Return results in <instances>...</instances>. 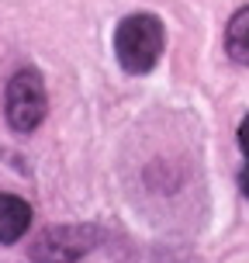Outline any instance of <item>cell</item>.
<instances>
[{"label": "cell", "mask_w": 249, "mask_h": 263, "mask_svg": "<svg viewBox=\"0 0 249 263\" xmlns=\"http://www.w3.org/2000/svg\"><path fill=\"white\" fill-rule=\"evenodd\" d=\"M114 55L125 73H152L163 55V25L152 14H128L114 28Z\"/></svg>", "instance_id": "cell-1"}, {"label": "cell", "mask_w": 249, "mask_h": 263, "mask_svg": "<svg viewBox=\"0 0 249 263\" xmlns=\"http://www.w3.org/2000/svg\"><path fill=\"white\" fill-rule=\"evenodd\" d=\"M4 115L14 132H35L45 118V83L35 69H17L4 90Z\"/></svg>", "instance_id": "cell-2"}, {"label": "cell", "mask_w": 249, "mask_h": 263, "mask_svg": "<svg viewBox=\"0 0 249 263\" xmlns=\"http://www.w3.org/2000/svg\"><path fill=\"white\" fill-rule=\"evenodd\" d=\"M101 239H104V232L97 225H52L35 239L31 260L35 263H76Z\"/></svg>", "instance_id": "cell-3"}, {"label": "cell", "mask_w": 249, "mask_h": 263, "mask_svg": "<svg viewBox=\"0 0 249 263\" xmlns=\"http://www.w3.org/2000/svg\"><path fill=\"white\" fill-rule=\"evenodd\" d=\"M31 225V204L17 194H0V242H17Z\"/></svg>", "instance_id": "cell-4"}, {"label": "cell", "mask_w": 249, "mask_h": 263, "mask_svg": "<svg viewBox=\"0 0 249 263\" xmlns=\"http://www.w3.org/2000/svg\"><path fill=\"white\" fill-rule=\"evenodd\" d=\"M225 52L232 55L236 63L249 66V7L232 14V21L225 28Z\"/></svg>", "instance_id": "cell-5"}, {"label": "cell", "mask_w": 249, "mask_h": 263, "mask_svg": "<svg viewBox=\"0 0 249 263\" xmlns=\"http://www.w3.org/2000/svg\"><path fill=\"white\" fill-rule=\"evenodd\" d=\"M239 149H242V156H246V163H249V115L242 118V125H239Z\"/></svg>", "instance_id": "cell-6"}, {"label": "cell", "mask_w": 249, "mask_h": 263, "mask_svg": "<svg viewBox=\"0 0 249 263\" xmlns=\"http://www.w3.org/2000/svg\"><path fill=\"white\" fill-rule=\"evenodd\" d=\"M239 191H242V194L249 197V163L242 166V170H239Z\"/></svg>", "instance_id": "cell-7"}]
</instances>
